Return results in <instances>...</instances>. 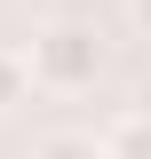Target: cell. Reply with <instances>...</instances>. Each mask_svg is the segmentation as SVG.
Returning a JSON list of instances; mask_svg holds the SVG:
<instances>
[{"label":"cell","mask_w":151,"mask_h":159,"mask_svg":"<svg viewBox=\"0 0 151 159\" xmlns=\"http://www.w3.org/2000/svg\"><path fill=\"white\" fill-rule=\"evenodd\" d=\"M32 88H48V96H80V88H95V72H103V32L80 16H56L32 32Z\"/></svg>","instance_id":"1"},{"label":"cell","mask_w":151,"mask_h":159,"mask_svg":"<svg viewBox=\"0 0 151 159\" xmlns=\"http://www.w3.org/2000/svg\"><path fill=\"white\" fill-rule=\"evenodd\" d=\"M103 159H151V111H119L103 127Z\"/></svg>","instance_id":"2"},{"label":"cell","mask_w":151,"mask_h":159,"mask_svg":"<svg viewBox=\"0 0 151 159\" xmlns=\"http://www.w3.org/2000/svg\"><path fill=\"white\" fill-rule=\"evenodd\" d=\"M32 159H103V135H80V127H56V135H40Z\"/></svg>","instance_id":"3"},{"label":"cell","mask_w":151,"mask_h":159,"mask_svg":"<svg viewBox=\"0 0 151 159\" xmlns=\"http://www.w3.org/2000/svg\"><path fill=\"white\" fill-rule=\"evenodd\" d=\"M24 96H32V64H24L16 48H0V111H16Z\"/></svg>","instance_id":"4"},{"label":"cell","mask_w":151,"mask_h":159,"mask_svg":"<svg viewBox=\"0 0 151 159\" xmlns=\"http://www.w3.org/2000/svg\"><path fill=\"white\" fill-rule=\"evenodd\" d=\"M135 32H143V40H151V0H135Z\"/></svg>","instance_id":"5"},{"label":"cell","mask_w":151,"mask_h":159,"mask_svg":"<svg viewBox=\"0 0 151 159\" xmlns=\"http://www.w3.org/2000/svg\"><path fill=\"white\" fill-rule=\"evenodd\" d=\"M135 111H151V80H143V88H135Z\"/></svg>","instance_id":"6"}]
</instances>
